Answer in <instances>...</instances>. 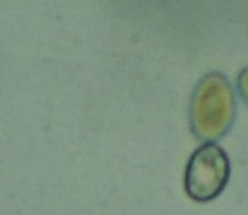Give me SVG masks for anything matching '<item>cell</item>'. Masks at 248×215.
Returning a JSON list of instances; mask_svg holds the SVG:
<instances>
[{"instance_id": "cell-1", "label": "cell", "mask_w": 248, "mask_h": 215, "mask_svg": "<svg viewBox=\"0 0 248 215\" xmlns=\"http://www.w3.org/2000/svg\"><path fill=\"white\" fill-rule=\"evenodd\" d=\"M237 114L235 92L225 74L212 71L196 84L190 100V127L196 138L215 143L232 127Z\"/></svg>"}, {"instance_id": "cell-3", "label": "cell", "mask_w": 248, "mask_h": 215, "mask_svg": "<svg viewBox=\"0 0 248 215\" xmlns=\"http://www.w3.org/2000/svg\"><path fill=\"white\" fill-rule=\"evenodd\" d=\"M238 90L248 105V67L243 68L241 73L238 74Z\"/></svg>"}, {"instance_id": "cell-2", "label": "cell", "mask_w": 248, "mask_h": 215, "mask_svg": "<svg viewBox=\"0 0 248 215\" xmlns=\"http://www.w3.org/2000/svg\"><path fill=\"white\" fill-rule=\"evenodd\" d=\"M230 159L222 147L205 143L190 157L186 169L185 188L196 202H209L219 197L230 179Z\"/></svg>"}]
</instances>
